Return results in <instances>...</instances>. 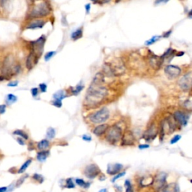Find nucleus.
Returning <instances> with one entry per match:
<instances>
[{"label": "nucleus", "instance_id": "nucleus-7", "mask_svg": "<svg viewBox=\"0 0 192 192\" xmlns=\"http://www.w3.org/2000/svg\"><path fill=\"white\" fill-rule=\"evenodd\" d=\"M46 42V37L44 35H42L40 38H38L37 40L33 41L30 42V48L31 51L35 54H36L38 57H40L42 55L44 52V44Z\"/></svg>", "mask_w": 192, "mask_h": 192}, {"label": "nucleus", "instance_id": "nucleus-48", "mask_svg": "<svg viewBox=\"0 0 192 192\" xmlns=\"http://www.w3.org/2000/svg\"><path fill=\"white\" fill-rule=\"evenodd\" d=\"M85 10H86V14H89V12H90V11H91L90 3H88V4L85 5Z\"/></svg>", "mask_w": 192, "mask_h": 192}, {"label": "nucleus", "instance_id": "nucleus-29", "mask_svg": "<svg viewBox=\"0 0 192 192\" xmlns=\"http://www.w3.org/2000/svg\"><path fill=\"white\" fill-rule=\"evenodd\" d=\"M83 89H84V86L81 84V83H80V84L76 86L74 88H71V93L74 95V96H77Z\"/></svg>", "mask_w": 192, "mask_h": 192}, {"label": "nucleus", "instance_id": "nucleus-42", "mask_svg": "<svg viewBox=\"0 0 192 192\" xmlns=\"http://www.w3.org/2000/svg\"><path fill=\"white\" fill-rule=\"evenodd\" d=\"M170 0H155V5H158L161 4H165L168 2Z\"/></svg>", "mask_w": 192, "mask_h": 192}, {"label": "nucleus", "instance_id": "nucleus-1", "mask_svg": "<svg viewBox=\"0 0 192 192\" xmlns=\"http://www.w3.org/2000/svg\"><path fill=\"white\" fill-rule=\"evenodd\" d=\"M105 76L102 71L98 72L87 89L84 104L88 107H96L102 103L108 95V89L104 86Z\"/></svg>", "mask_w": 192, "mask_h": 192}, {"label": "nucleus", "instance_id": "nucleus-8", "mask_svg": "<svg viewBox=\"0 0 192 192\" xmlns=\"http://www.w3.org/2000/svg\"><path fill=\"white\" fill-rule=\"evenodd\" d=\"M111 67L113 71V73L114 74V77H119L122 76L126 72V65L124 61L120 58H117L111 62H109Z\"/></svg>", "mask_w": 192, "mask_h": 192}, {"label": "nucleus", "instance_id": "nucleus-5", "mask_svg": "<svg viewBox=\"0 0 192 192\" xmlns=\"http://www.w3.org/2000/svg\"><path fill=\"white\" fill-rule=\"evenodd\" d=\"M110 117V111L107 107H102L96 113H93L89 116V119L93 124H102L105 122Z\"/></svg>", "mask_w": 192, "mask_h": 192}, {"label": "nucleus", "instance_id": "nucleus-39", "mask_svg": "<svg viewBox=\"0 0 192 192\" xmlns=\"http://www.w3.org/2000/svg\"><path fill=\"white\" fill-rule=\"evenodd\" d=\"M181 137H181V135H175L174 137L170 140V144H175V143H176L181 139Z\"/></svg>", "mask_w": 192, "mask_h": 192}, {"label": "nucleus", "instance_id": "nucleus-10", "mask_svg": "<svg viewBox=\"0 0 192 192\" xmlns=\"http://www.w3.org/2000/svg\"><path fill=\"white\" fill-rule=\"evenodd\" d=\"M178 86L183 92H188L192 88V77L190 74H185L178 81Z\"/></svg>", "mask_w": 192, "mask_h": 192}, {"label": "nucleus", "instance_id": "nucleus-55", "mask_svg": "<svg viewBox=\"0 0 192 192\" xmlns=\"http://www.w3.org/2000/svg\"><path fill=\"white\" fill-rule=\"evenodd\" d=\"M7 190H8V188L7 187L0 188V192H6Z\"/></svg>", "mask_w": 192, "mask_h": 192}, {"label": "nucleus", "instance_id": "nucleus-27", "mask_svg": "<svg viewBox=\"0 0 192 192\" xmlns=\"http://www.w3.org/2000/svg\"><path fill=\"white\" fill-rule=\"evenodd\" d=\"M75 182L77 185L81 186V187L85 188V189H87V188H89V186H90V182H85V181L82 180V179H76Z\"/></svg>", "mask_w": 192, "mask_h": 192}, {"label": "nucleus", "instance_id": "nucleus-51", "mask_svg": "<svg viewBox=\"0 0 192 192\" xmlns=\"http://www.w3.org/2000/svg\"><path fill=\"white\" fill-rule=\"evenodd\" d=\"M18 85V82L17 81H14V82H11V83H9L8 86H12V87H15L17 86Z\"/></svg>", "mask_w": 192, "mask_h": 192}, {"label": "nucleus", "instance_id": "nucleus-23", "mask_svg": "<svg viewBox=\"0 0 192 192\" xmlns=\"http://www.w3.org/2000/svg\"><path fill=\"white\" fill-rule=\"evenodd\" d=\"M153 181H154V177H143L140 183L141 186L145 187V186H149L152 185Z\"/></svg>", "mask_w": 192, "mask_h": 192}, {"label": "nucleus", "instance_id": "nucleus-52", "mask_svg": "<svg viewBox=\"0 0 192 192\" xmlns=\"http://www.w3.org/2000/svg\"><path fill=\"white\" fill-rule=\"evenodd\" d=\"M185 54V52L184 51H177L176 52V57H182Z\"/></svg>", "mask_w": 192, "mask_h": 192}, {"label": "nucleus", "instance_id": "nucleus-24", "mask_svg": "<svg viewBox=\"0 0 192 192\" xmlns=\"http://www.w3.org/2000/svg\"><path fill=\"white\" fill-rule=\"evenodd\" d=\"M161 38H162L161 35H154V36H152V38L149 39V40L145 42V45L147 47L152 45V44H154L155 43L157 42L158 41H159Z\"/></svg>", "mask_w": 192, "mask_h": 192}, {"label": "nucleus", "instance_id": "nucleus-38", "mask_svg": "<svg viewBox=\"0 0 192 192\" xmlns=\"http://www.w3.org/2000/svg\"><path fill=\"white\" fill-rule=\"evenodd\" d=\"M32 178L36 181H38L39 183H42V182H44V177L40 174H37V173H35V174L32 176Z\"/></svg>", "mask_w": 192, "mask_h": 192}, {"label": "nucleus", "instance_id": "nucleus-32", "mask_svg": "<svg viewBox=\"0 0 192 192\" xmlns=\"http://www.w3.org/2000/svg\"><path fill=\"white\" fill-rule=\"evenodd\" d=\"M14 135L19 136V137H22V138L25 139V140H27L28 138H29L27 134L25 133L23 131H22V130H16V131H14Z\"/></svg>", "mask_w": 192, "mask_h": 192}, {"label": "nucleus", "instance_id": "nucleus-28", "mask_svg": "<svg viewBox=\"0 0 192 192\" xmlns=\"http://www.w3.org/2000/svg\"><path fill=\"white\" fill-rule=\"evenodd\" d=\"M66 97V93H65L64 90H59L58 91L53 95V98L54 100H59L62 101L63 98H65Z\"/></svg>", "mask_w": 192, "mask_h": 192}, {"label": "nucleus", "instance_id": "nucleus-20", "mask_svg": "<svg viewBox=\"0 0 192 192\" xmlns=\"http://www.w3.org/2000/svg\"><path fill=\"white\" fill-rule=\"evenodd\" d=\"M109 127H110L109 125L106 124V123H104V124H101L99 126H96V128L92 130V132L95 135L97 136V137H101V136L104 135V134L107 132Z\"/></svg>", "mask_w": 192, "mask_h": 192}, {"label": "nucleus", "instance_id": "nucleus-14", "mask_svg": "<svg viewBox=\"0 0 192 192\" xmlns=\"http://www.w3.org/2000/svg\"><path fill=\"white\" fill-rule=\"evenodd\" d=\"M122 143L121 145L122 146H132V145L135 144L136 139L135 137L134 136V134L132 133L131 131H125V133L122 135Z\"/></svg>", "mask_w": 192, "mask_h": 192}, {"label": "nucleus", "instance_id": "nucleus-3", "mask_svg": "<svg viewBox=\"0 0 192 192\" xmlns=\"http://www.w3.org/2000/svg\"><path fill=\"white\" fill-rule=\"evenodd\" d=\"M20 71V66L17 62L16 59L12 55H9L7 57H5L4 62L2 66V73L4 75L12 76L17 74Z\"/></svg>", "mask_w": 192, "mask_h": 192}, {"label": "nucleus", "instance_id": "nucleus-45", "mask_svg": "<svg viewBox=\"0 0 192 192\" xmlns=\"http://www.w3.org/2000/svg\"><path fill=\"white\" fill-rule=\"evenodd\" d=\"M82 138H83V140L87 141V142H90V141L92 140V137L89 135H83Z\"/></svg>", "mask_w": 192, "mask_h": 192}, {"label": "nucleus", "instance_id": "nucleus-41", "mask_svg": "<svg viewBox=\"0 0 192 192\" xmlns=\"http://www.w3.org/2000/svg\"><path fill=\"white\" fill-rule=\"evenodd\" d=\"M52 104L57 107H61L62 106V101H59V100H53V101H52Z\"/></svg>", "mask_w": 192, "mask_h": 192}, {"label": "nucleus", "instance_id": "nucleus-26", "mask_svg": "<svg viewBox=\"0 0 192 192\" xmlns=\"http://www.w3.org/2000/svg\"><path fill=\"white\" fill-rule=\"evenodd\" d=\"M50 146V142L47 140H42L38 143V149L40 150H45Z\"/></svg>", "mask_w": 192, "mask_h": 192}, {"label": "nucleus", "instance_id": "nucleus-16", "mask_svg": "<svg viewBox=\"0 0 192 192\" xmlns=\"http://www.w3.org/2000/svg\"><path fill=\"white\" fill-rule=\"evenodd\" d=\"M39 58L36 54H35L32 52H30L27 58V62H26V66H27L28 70H32L34 67L36 66L38 63Z\"/></svg>", "mask_w": 192, "mask_h": 192}, {"label": "nucleus", "instance_id": "nucleus-34", "mask_svg": "<svg viewBox=\"0 0 192 192\" xmlns=\"http://www.w3.org/2000/svg\"><path fill=\"white\" fill-rule=\"evenodd\" d=\"M125 188H126V192H134L132 185L128 180H126L125 182Z\"/></svg>", "mask_w": 192, "mask_h": 192}, {"label": "nucleus", "instance_id": "nucleus-53", "mask_svg": "<svg viewBox=\"0 0 192 192\" xmlns=\"http://www.w3.org/2000/svg\"><path fill=\"white\" fill-rule=\"evenodd\" d=\"M115 188H116V192H122V188L121 187V186L116 185Z\"/></svg>", "mask_w": 192, "mask_h": 192}, {"label": "nucleus", "instance_id": "nucleus-12", "mask_svg": "<svg viewBox=\"0 0 192 192\" xmlns=\"http://www.w3.org/2000/svg\"><path fill=\"white\" fill-rule=\"evenodd\" d=\"M101 173V170L95 164H92L86 167L84 170V175L88 179H95Z\"/></svg>", "mask_w": 192, "mask_h": 192}, {"label": "nucleus", "instance_id": "nucleus-19", "mask_svg": "<svg viewBox=\"0 0 192 192\" xmlns=\"http://www.w3.org/2000/svg\"><path fill=\"white\" fill-rule=\"evenodd\" d=\"M46 22L43 20L40 19H32V20L29 23L27 24L26 29H42L44 27Z\"/></svg>", "mask_w": 192, "mask_h": 192}, {"label": "nucleus", "instance_id": "nucleus-57", "mask_svg": "<svg viewBox=\"0 0 192 192\" xmlns=\"http://www.w3.org/2000/svg\"><path fill=\"white\" fill-rule=\"evenodd\" d=\"M98 192H107V190L106 189V188H103V189L100 190V191Z\"/></svg>", "mask_w": 192, "mask_h": 192}, {"label": "nucleus", "instance_id": "nucleus-18", "mask_svg": "<svg viewBox=\"0 0 192 192\" xmlns=\"http://www.w3.org/2000/svg\"><path fill=\"white\" fill-rule=\"evenodd\" d=\"M176 52H177L176 50L173 49V47H170L167 48V49L166 50V51L162 54L161 57L162 59H164L165 62H170L173 58L176 57Z\"/></svg>", "mask_w": 192, "mask_h": 192}, {"label": "nucleus", "instance_id": "nucleus-58", "mask_svg": "<svg viewBox=\"0 0 192 192\" xmlns=\"http://www.w3.org/2000/svg\"><path fill=\"white\" fill-rule=\"evenodd\" d=\"M35 1V0H31V2H34Z\"/></svg>", "mask_w": 192, "mask_h": 192}, {"label": "nucleus", "instance_id": "nucleus-36", "mask_svg": "<svg viewBox=\"0 0 192 192\" xmlns=\"http://www.w3.org/2000/svg\"><path fill=\"white\" fill-rule=\"evenodd\" d=\"M56 53H56L55 51H50V52H48V53H47L45 54V56H44V60H45L46 62L49 61L50 59L53 57V56H55Z\"/></svg>", "mask_w": 192, "mask_h": 192}, {"label": "nucleus", "instance_id": "nucleus-61", "mask_svg": "<svg viewBox=\"0 0 192 192\" xmlns=\"http://www.w3.org/2000/svg\"><path fill=\"white\" fill-rule=\"evenodd\" d=\"M180 1H182V0H180Z\"/></svg>", "mask_w": 192, "mask_h": 192}, {"label": "nucleus", "instance_id": "nucleus-47", "mask_svg": "<svg viewBox=\"0 0 192 192\" xmlns=\"http://www.w3.org/2000/svg\"><path fill=\"white\" fill-rule=\"evenodd\" d=\"M5 111H6V105L5 104L0 105V114H3Z\"/></svg>", "mask_w": 192, "mask_h": 192}, {"label": "nucleus", "instance_id": "nucleus-30", "mask_svg": "<svg viewBox=\"0 0 192 192\" xmlns=\"http://www.w3.org/2000/svg\"><path fill=\"white\" fill-rule=\"evenodd\" d=\"M17 101V96H15L13 94H9L6 97V101L7 103L9 104L15 103Z\"/></svg>", "mask_w": 192, "mask_h": 192}, {"label": "nucleus", "instance_id": "nucleus-35", "mask_svg": "<svg viewBox=\"0 0 192 192\" xmlns=\"http://www.w3.org/2000/svg\"><path fill=\"white\" fill-rule=\"evenodd\" d=\"M125 175H126V172H119V173H117V174H116L115 175V176L113 177V179H112V180H111V182H113V183H114V182H116V181L117 180H119V179H120L121 177H122V176H124Z\"/></svg>", "mask_w": 192, "mask_h": 192}, {"label": "nucleus", "instance_id": "nucleus-25", "mask_svg": "<svg viewBox=\"0 0 192 192\" xmlns=\"http://www.w3.org/2000/svg\"><path fill=\"white\" fill-rule=\"evenodd\" d=\"M49 153L50 152L48 151L42 150V152H38V155H37V159L39 161H44L49 155Z\"/></svg>", "mask_w": 192, "mask_h": 192}, {"label": "nucleus", "instance_id": "nucleus-37", "mask_svg": "<svg viewBox=\"0 0 192 192\" xmlns=\"http://www.w3.org/2000/svg\"><path fill=\"white\" fill-rule=\"evenodd\" d=\"M66 187L68 188H75V185L73 182V180L72 179H68V180H66Z\"/></svg>", "mask_w": 192, "mask_h": 192}, {"label": "nucleus", "instance_id": "nucleus-11", "mask_svg": "<svg viewBox=\"0 0 192 192\" xmlns=\"http://www.w3.org/2000/svg\"><path fill=\"white\" fill-rule=\"evenodd\" d=\"M166 180H167V173L165 172H161L154 177L152 187L155 191H159L161 188L165 187L166 184Z\"/></svg>", "mask_w": 192, "mask_h": 192}, {"label": "nucleus", "instance_id": "nucleus-2", "mask_svg": "<svg viewBox=\"0 0 192 192\" xmlns=\"http://www.w3.org/2000/svg\"><path fill=\"white\" fill-rule=\"evenodd\" d=\"M35 5L32 7L29 12V19H38L49 15L51 12V7L46 0H35Z\"/></svg>", "mask_w": 192, "mask_h": 192}, {"label": "nucleus", "instance_id": "nucleus-56", "mask_svg": "<svg viewBox=\"0 0 192 192\" xmlns=\"http://www.w3.org/2000/svg\"><path fill=\"white\" fill-rule=\"evenodd\" d=\"M188 17L189 18H191V19H192V8L191 9V10L189 11L188 13Z\"/></svg>", "mask_w": 192, "mask_h": 192}, {"label": "nucleus", "instance_id": "nucleus-17", "mask_svg": "<svg viewBox=\"0 0 192 192\" xmlns=\"http://www.w3.org/2000/svg\"><path fill=\"white\" fill-rule=\"evenodd\" d=\"M123 168H124V166H123L122 164H109V165H107V173L109 175L113 176V175L119 173Z\"/></svg>", "mask_w": 192, "mask_h": 192}, {"label": "nucleus", "instance_id": "nucleus-44", "mask_svg": "<svg viewBox=\"0 0 192 192\" xmlns=\"http://www.w3.org/2000/svg\"><path fill=\"white\" fill-rule=\"evenodd\" d=\"M39 88H40L41 91H42V92H46L47 86V85L45 84V83H41V84L39 85Z\"/></svg>", "mask_w": 192, "mask_h": 192}, {"label": "nucleus", "instance_id": "nucleus-21", "mask_svg": "<svg viewBox=\"0 0 192 192\" xmlns=\"http://www.w3.org/2000/svg\"><path fill=\"white\" fill-rule=\"evenodd\" d=\"M163 192H180V186L176 182L169 183L163 188Z\"/></svg>", "mask_w": 192, "mask_h": 192}, {"label": "nucleus", "instance_id": "nucleus-9", "mask_svg": "<svg viewBox=\"0 0 192 192\" xmlns=\"http://www.w3.org/2000/svg\"><path fill=\"white\" fill-rule=\"evenodd\" d=\"M166 77L169 80H174L179 77L182 74V69L180 67L175 65H167L164 69Z\"/></svg>", "mask_w": 192, "mask_h": 192}, {"label": "nucleus", "instance_id": "nucleus-50", "mask_svg": "<svg viewBox=\"0 0 192 192\" xmlns=\"http://www.w3.org/2000/svg\"><path fill=\"white\" fill-rule=\"evenodd\" d=\"M112 0H99L98 4L99 5H104V4H107V3H109L110 2H111Z\"/></svg>", "mask_w": 192, "mask_h": 192}, {"label": "nucleus", "instance_id": "nucleus-6", "mask_svg": "<svg viewBox=\"0 0 192 192\" xmlns=\"http://www.w3.org/2000/svg\"><path fill=\"white\" fill-rule=\"evenodd\" d=\"M146 62L151 68L155 71H158L161 69L162 66L165 63V61L161 56L159 57L149 50L146 56Z\"/></svg>", "mask_w": 192, "mask_h": 192}, {"label": "nucleus", "instance_id": "nucleus-33", "mask_svg": "<svg viewBox=\"0 0 192 192\" xmlns=\"http://www.w3.org/2000/svg\"><path fill=\"white\" fill-rule=\"evenodd\" d=\"M56 135V131L53 128H49L47 131V137L49 139H53Z\"/></svg>", "mask_w": 192, "mask_h": 192}, {"label": "nucleus", "instance_id": "nucleus-49", "mask_svg": "<svg viewBox=\"0 0 192 192\" xmlns=\"http://www.w3.org/2000/svg\"><path fill=\"white\" fill-rule=\"evenodd\" d=\"M140 150H145V149L150 148V145L149 144H141L138 146Z\"/></svg>", "mask_w": 192, "mask_h": 192}, {"label": "nucleus", "instance_id": "nucleus-40", "mask_svg": "<svg viewBox=\"0 0 192 192\" xmlns=\"http://www.w3.org/2000/svg\"><path fill=\"white\" fill-rule=\"evenodd\" d=\"M27 176L28 175H26L25 176H22L21 178L19 179V180H17V187H19V186L21 185L23 183V182L25 181L26 179L27 178Z\"/></svg>", "mask_w": 192, "mask_h": 192}, {"label": "nucleus", "instance_id": "nucleus-31", "mask_svg": "<svg viewBox=\"0 0 192 192\" xmlns=\"http://www.w3.org/2000/svg\"><path fill=\"white\" fill-rule=\"evenodd\" d=\"M32 163V159L31 158H29V159H28L27 161L25 162V163L23 164V165L21 166V167H20V169L19 170V171H18V173H23L24 171L27 170V168L28 167H29V165H30V164Z\"/></svg>", "mask_w": 192, "mask_h": 192}, {"label": "nucleus", "instance_id": "nucleus-46", "mask_svg": "<svg viewBox=\"0 0 192 192\" xmlns=\"http://www.w3.org/2000/svg\"><path fill=\"white\" fill-rule=\"evenodd\" d=\"M32 95L33 97H36L38 95V88H33L31 89Z\"/></svg>", "mask_w": 192, "mask_h": 192}, {"label": "nucleus", "instance_id": "nucleus-22", "mask_svg": "<svg viewBox=\"0 0 192 192\" xmlns=\"http://www.w3.org/2000/svg\"><path fill=\"white\" fill-rule=\"evenodd\" d=\"M83 27H80L71 33V38L72 41L75 42V41H77L79 40V39H81L82 37H83Z\"/></svg>", "mask_w": 192, "mask_h": 192}, {"label": "nucleus", "instance_id": "nucleus-43", "mask_svg": "<svg viewBox=\"0 0 192 192\" xmlns=\"http://www.w3.org/2000/svg\"><path fill=\"white\" fill-rule=\"evenodd\" d=\"M172 32H173L172 29H170V30L167 31V32H165L164 33V34L161 35L162 38H169V37L170 36V35L172 34Z\"/></svg>", "mask_w": 192, "mask_h": 192}, {"label": "nucleus", "instance_id": "nucleus-15", "mask_svg": "<svg viewBox=\"0 0 192 192\" xmlns=\"http://www.w3.org/2000/svg\"><path fill=\"white\" fill-rule=\"evenodd\" d=\"M173 117H174L175 120L176 121V122L178 123V124L181 125L182 126H187L188 119H189V116H188V115L186 114L185 112L177 111L175 112L174 114H173Z\"/></svg>", "mask_w": 192, "mask_h": 192}, {"label": "nucleus", "instance_id": "nucleus-59", "mask_svg": "<svg viewBox=\"0 0 192 192\" xmlns=\"http://www.w3.org/2000/svg\"><path fill=\"white\" fill-rule=\"evenodd\" d=\"M119 1H121V0H116V2H119Z\"/></svg>", "mask_w": 192, "mask_h": 192}, {"label": "nucleus", "instance_id": "nucleus-4", "mask_svg": "<svg viewBox=\"0 0 192 192\" xmlns=\"http://www.w3.org/2000/svg\"><path fill=\"white\" fill-rule=\"evenodd\" d=\"M106 133V140L111 144H116L122 139V129L118 125H113L109 127Z\"/></svg>", "mask_w": 192, "mask_h": 192}, {"label": "nucleus", "instance_id": "nucleus-60", "mask_svg": "<svg viewBox=\"0 0 192 192\" xmlns=\"http://www.w3.org/2000/svg\"><path fill=\"white\" fill-rule=\"evenodd\" d=\"M190 181H191V183H192V180H190Z\"/></svg>", "mask_w": 192, "mask_h": 192}, {"label": "nucleus", "instance_id": "nucleus-13", "mask_svg": "<svg viewBox=\"0 0 192 192\" xmlns=\"http://www.w3.org/2000/svg\"><path fill=\"white\" fill-rule=\"evenodd\" d=\"M158 134V129L155 124H152L146 130V131L143 134V138L146 140L148 142H151L155 140L157 137Z\"/></svg>", "mask_w": 192, "mask_h": 192}, {"label": "nucleus", "instance_id": "nucleus-54", "mask_svg": "<svg viewBox=\"0 0 192 192\" xmlns=\"http://www.w3.org/2000/svg\"><path fill=\"white\" fill-rule=\"evenodd\" d=\"M17 143H20V145H22V146L25 144V142H24L23 140L22 139V138H17Z\"/></svg>", "mask_w": 192, "mask_h": 192}]
</instances>
